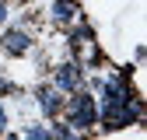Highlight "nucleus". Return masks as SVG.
<instances>
[{
  "mask_svg": "<svg viewBox=\"0 0 147 140\" xmlns=\"http://www.w3.org/2000/svg\"><path fill=\"white\" fill-rule=\"evenodd\" d=\"M98 122V102L88 91H74V98L67 102V126L70 130H91Z\"/></svg>",
  "mask_w": 147,
  "mask_h": 140,
  "instance_id": "obj_1",
  "label": "nucleus"
},
{
  "mask_svg": "<svg viewBox=\"0 0 147 140\" xmlns=\"http://www.w3.org/2000/svg\"><path fill=\"white\" fill-rule=\"evenodd\" d=\"M84 84V70L77 63H60L56 74H53V88L56 91H77V88Z\"/></svg>",
  "mask_w": 147,
  "mask_h": 140,
  "instance_id": "obj_2",
  "label": "nucleus"
},
{
  "mask_svg": "<svg viewBox=\"0 0 147 140\" xmlns=\"http://www.w3.org/2000/svg\"><path fill=\"white\" fill-rule=\"evenodd\" d=\"M0 46H4L11 56H25V52L32 49V35L21 32V28H7L4 35H0Z\"/></svg>",
  "mask_w": 147,
  "mask_h": 140,
  "instance_id": "obj_3",
  "label": "nucleus"
},
{
  "mask_svg": "<svg viewBox=\"0 0 147 140\" xmlns=\"http://www.w3.org/2000/svg\"><path fill=\"white\" fill-rule=\"evenodd\" d=\"M63 91H56V88H39L35 91V98H39V109H42V116H49V119H56L60 112H63V98H60Z\"/></svg>",
  "mask_w": 147,
  "mask_h": 140,
  "instance_id": "obj_4",
  "label": "nucleus"
},
{
  "mask_svg": "<svg viewBox=\"0 0 147 140\" xmlns=\"http://www.w3.org/2000/svg\"><path fill=\"white\" fill-rule=\"evenodd\" d=\"M49 18H53L56 25H70L74 18H77V7H74V0H53Z\"/></svg>",
  "mask_w": 147,
  "mask_h": 140,
  "instance_id": "obj_5",
  "label": "nucleus"
},
{
  "mask_svg": "<svg viewBox=\"0 0 147 140\" xmlns=\"http://www.w3.org/2000/svg\"><path fill=\"white\" fill-rule=\"evenodd\" d=\"M21 140H53V137H49L46 126H28V130L21 133Z\"/></svg>",
  "mask_w": 147,
  "mask_h": 140,
  "instance_id": "obj_6",
  "label": "nucleus"
},
{
  "mask_svg": "<svg viewBox=\"0 0 147 140\" xmlns=\"http://www.w3.org/2000/svg\"><path fill=\"white\" fill-rule=\"evenodd\" d=\"M49 137H53V140H74V133H70V126H63V122H56V126L49 130Z\"/></svg>",
  "mask_w": 147,
  "mask_h": 140,
  "instance_id": "obj_7",
  "label": "nucleus"
},
{
  "mask_svg": "<svg viewBox=\"0 0 147 140\" xmlns=\"http://www.w3.org/2000/svg\"><path fill=\"white\" fill-rule=\"evenodd\" d=\"M4 126H7V109H4V102H0V133H4Z\"/></svg>",
  "mask_w": 147,
  "mask_h": 140,
  "instance_id": "obj_8",
  "label": "nucleus"
},
{
  "mask_svg": "<svg viewBox=\"0 0 147 140\" xmlns=\"http://www.w3.org/2000/svg\"><path fill=\"white\" fill-rule=\"evenodd\" d=\"M4 21H7V4L0 0V25H4Z\"/></svg>",
  "mask_w": 147,
  "mask_h": 140,
  "instance_id": "obj_9",
  "label": "nucleus"
},
{
  "mask_svg": "<svg viewBox=\"0 0 147 140\" xmlns=\"http://www.w3.org/2000/svg\"><path fill=\"white\" fill-rule=\"evenodd\" d=\"M4 140H21V137H14V133H7V137H4Z\"/></svg>",
  "mask_w": 147,
  "mask_h": 140,
  "instance_id": "obj_10",
  "label": "nucleus"
},
{
  "mask_svg": "<svg viewBox=\"0 0 147 140\" xmlns=\"http://www.w3.org/2000/svg\"><path fill=\"white\" fill-rule=\"evenodd\" d=\"M0 84H4V70H0Z\"/></svg>",
  "mask_w": 147,
  "mask_h": 140,
  "instance_id": "obj_11",
  "label": "nucleus"
}]
</instances>
